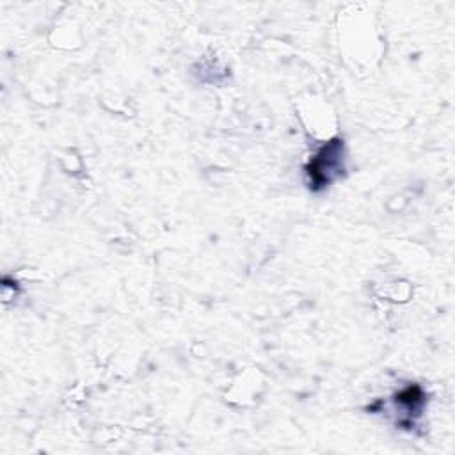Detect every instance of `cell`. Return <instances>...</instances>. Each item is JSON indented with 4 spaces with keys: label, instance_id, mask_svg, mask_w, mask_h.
Returning <instances> with one entry per match:
<instances>
[{
    "label": "cell",
    "instance_id": "cell-1",
    "mask_svg": "<svg viewBox=\"0 0 455 455\" xmlns=\"http://www.w3.org/2000/svg\"><path fill=\"white\" fill-rule=\"evenodd\" d=\"M345 144L341 139H332L325 142L315 156H311L309 164L306 165V172L309 176L311 190L325 188L338 178L345 169Z\"/></svg>",
    "mask_w": 455,
    "mask_h": 455
},
{
    "label": "cell",
    "instance_id": "cell-2",
    "mask_svg": "<svg viewBox=\"0 0 455 455\" xmlns=\"http://www.w3.org/2000/svg\"><path fill=\"white\" fill-rule=\"evenodd\" d=\"M395 405L396 409H400L402 416L398 419L400 425H403L405 421H412L414 418H418L423 411L425 405V393L419 386H409L403 391H400L395 396Z\"/></svg>",
    "mask_w": 455,
    "mask_h": 455
}]
</instances>
